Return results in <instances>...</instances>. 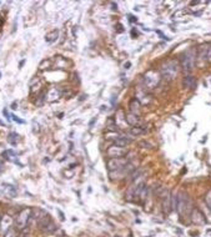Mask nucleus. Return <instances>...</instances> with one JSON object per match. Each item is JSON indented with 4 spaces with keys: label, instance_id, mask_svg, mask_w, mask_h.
Segmentation results:
<instances>
[{
    "label": "nucleus",
    "instance_id": "nucleus-1",
    "mask_svg": "<svg viewBox=\"0 0 211 237\" xmlns=\"http://www.w3.org/2000/svg\"><path fill=\"white\" fill-rule=\"evenodd\" d=\"M179 71H180V65L177 60H169L165 64H163L160 68L161 76L167 79V80H173L174 77H176Z\"/></svg>",
    "mask_w": 211,
    "mask_h": 237
},
{
    "label": "nucleus",
    "instance_id": "nucleus-2",
    "mask_svg": "<svg viewBox=\"0 0 211 237\" xmlns=\"http://www.w3.org/2000/svg\"><path fill=\"white\" fill-rule=\"evenodd\" d=\"M195 62H196V50L195 49H189L181 55V65H182V69L185 70V73L190 74L194 70Z\"/></svg>",
    "mask_w": 211,
    "mask_h": 237
},
{
    "label": "nucleus",
    "instance_id": "nucleus-3",
    "mask_svg": "<svg viewBox=\"0 0 211 237\" xmlns=\"http://www.w3.org/2000/svg\"><path fill=\"white\" fill-rule=\"evenodd\" d=\"M191 210V201L188 193L184 191H180L177 193V205H176V211L180 215H184L185 212H189Z\"/></svg>",
    "mask_w": 211,
    "mask_h": 237
},
{
    "label": "nucleus",
    "instance_id": "nucleus-4",
    "mask_svg": "<svg viewBox=\"0 0 211 237\" xmlns=\"http://www.w3.org/2000/svg\"><path fill=\"white\" fill-rule=\"evenodd\" d=\"M160 80H161V76H160L159 73H157L156 70H149L146 74L144 75V85H145V89H148V90L155 89L157 85H159Z\"/></svg>",
    "mask_w": 211,
    "mask_h": 237
},
{
    "label": "nucleus",
    "instance_id": "nucleus-5",
    "mask_svg": "<svg viewBox=\"0 0 211 237\" xmlns=\"http://www.w3.org/2000/svg\"><path fill=\"white\" fill-rule=\"evenodd\" d=\"M31 220H33V210L24 208L23 211H20V214L16 217V227L19 230H24Z\"/></svg>",
    "mask_w": 211,
    "mask_h": 237
},
{
    "label": "nucleus",
    "instance_id": "nucleus-6",
    "mask_svg": "<svg viewBox=\"0 0 211 237\" xmlns=\"http://www.w3.org/2000/svg\"><path fill=\"white\" fill-rule=\"evenodd\" d=\"M135 170V164L134 162H127L125 166H123L120 170L116 171H110V177L111 180H116V179H123L127 175H130L133 171Z\"/></svg>",
    "mask_w": 211,
    "mask_h": 237
},
{
    "label": "nucleus",
    "instance_id": "nucleus-7",
    "mask_svg": "<svg viewBox=\"0 0 211 237\" xmlns=\"http://www.w3.org/2000/svg\"><path fill=\"white\" fill-rule=\"evenodd\" d=\"M129 152L125 147H121V146H116V145H111L110 147H108L106 150V155L109 157H116V159H120V157H124L126 156Z\"/></svg>",
    "mask_w": 211,
    "mask_h": 237
},
{
    "label": "nucleus",
    "instance_id": "nucleus-8",
    "mask_svg": "<svg viewBox=\"0 0 211 237\" xmlns=\"http://www.w3.org/2000/svg\"><path fill=\"white\" fill-rule=\"evenodd\" d=\"M129 161L125 159V157H120V159H116V157H113L110 159L108 162H106V166H108V170L109 172L110 171H116V170H120L123 166H125Z\"/></svg>",
    "mask_w": 211,
    "mask_h": 237
},
{
    "label": "nucleus",
    "instance_id": "nucleus-9",
    "mask_svg": "<svg viewBox=\"0 0 211 237\" xmlns=\"http://www.w3.org/2000/svg\"><path fill=\"white\" fill-rule=\"evenodd\" d=\"M161 196H163V210L165 214H169L173 210V206H171V195L169 193L167 190H165Z\"/></svg>",
    "mask_w": 211,
    "mask_h": 237
},
{
    "label": "nucleus",
    "instance_id": "nucleus-10",
    "mask_svg": "<svg viewBox=\"0 0 211 237\" xmlns=\"http://www.w3.org/2000/svg\"><path fill=\"white\" fill-rule=\"evenodd\" d=\"M191 220L194 223H196V225H204V223L206 222V218L205 216L202 215V212L200 211V210H192V214H191Z\"/></svg>",
    "mask_w": 211,
    "mask_h": 237
},
{
    "label": "nucleus",
    "instance_id": "nucleus-11",
    "mask_svg": "<svg viewBox=\"0 0 211 237\" xmlns=\"http://www.w3.org/2000/svg\"><path fill=\"white\" fill-rule=\"evenodd\" d=\"M209 46L210 44H202L199 50L196 51V56L199 59V61H205L206 60V56H207V51H209Z\"/></svg>",
    "mask_w": 211,
    "mask_h": 237
},
{
    "label": "nucleus",
    "instance_id": "nucleus-12",
    "mask_svg": "<svg viewBox=\"0 0 211 237\" xmlns=\"http://www.w3.org/2000/svg\"><path fill=\"white\" fill-rule=\"evenodd\" d=\"M130 142H131V137L125 136V135H119L114 140V145H116V146H121V147H125L126 145H129Z\"/></svg>",
    "mask_w": 211,
    "mask_h": 237
},
{
    "label": "nucleus",
    "instance_id": "nucleus-13",
    "mask_svg": "<svg viewBox=\"0 0 211 237\" xmlns=\"http://www.w3.org/2000/svg\"><path fill=\"white\" fill-rule=\"evenodd\" d=\"M125 121L129 125H131V126H138L140 124V117L138 115H135V114L129 112V114L125 115Z\"/></svg>",
    "mask_w": 211,
    "mask_h": 237
},
{
    "label": "nucleus",
    "instance_id": "nucleus-14",
    "mask_svg": "<svg viewBox=\"0 0 211 237\" xmlns=\"http://www.w3.org/2000/svg\"><path fill=\"white\" fill-rule=\"evenodd\" d=\"M129 108H130V112L131 114H135V115L139 116L140 110H141V104L139 102L138 99H133V100H131L130 104H129Z\"/></svg>",
    "mask_w": 211,
    "mask_h": 237
},
{
    "label": "nucleus",
    "instance_id": "nucleus-15",
    "mask_svg": "<svg viewBox=\"0 0 211 237\" xmlns=\"http://www.w3.org/2000/svg\"><path fill=\"white\" fill-rule=\"evenodd\" d=\"M184 86L188 89H195L196 87V79L191 75H188L184 79Z\"/></svg>",
    "mask_w": 211,
    "mask_h": 237
},
{
    "label": "nucleus",
    "instance_id": "nucleus-16",
    "mask_svg": "<svg viewBox=\"0 0 211 237\" xmlns=\"http://www.w3.org/2000/svg\"><path fill=\"white\" fill-rule=\"evenodd\" d=\"M106 127H108L109 131H111V133H116V131H117V124H116L114 117H108V120H106Z\"/></svg>",
    "mask_w": 211,
    "mask_h": 237
},
{
    "label": "nucleus",
    "instance_id": "nucleus-17",
    "mask_svg": "<svg viewBox=\"0 0 211 237\" xmlns=\"http://www.w3.org/2000/svg\"><path fill=\"white\" fill-rule=\"evenodd\" d=\"M4 192L10 197V199H13V197L16 196V189H15L14 186H11V185H5Z\"/></svg>",
    "mask_w": 211,
    "mask_h": 237
},
{
    "label": "nucleus",
    "instance_id": "nucleus-18",
    "mask_svg": "<svg viewBox=\"0 0 211 237\" xmlns=\"http://www.w3.org/2000/svg\"><path fill=\"white\" fill-rule=\"evenodd\" d=\"M58 35H59V31H58V30H52L51 33H49V34L46 35L45 40H46L48 43H52V41H55V40H56Z\"/></svg>",
    "mask_w": 211,
    "mask_h": 237
},
{
    "label": "nucleus",
    "instance_id": "nucleus-19",
    "mask_svg": "<svg viewBox=\"0 0 211 237\" xmlns=\"http://www.w3.org/2000/svg\"><path fill=\"white\" fill-rule=\"evenodd\" d=\"M144 133H145V129H142L141 126H134V127H131V130H130V134L133 136H138V135H141Z\"/></svg>",
    "mask_w": 211,
    "mask_h": 237
},
{
    "label": "nucleus",
    "instance_id": "nucleus-20",
    "mask_svg": "<svg viewBox=\"0 0 211 237\" xmlns=\"http://www.w3.org/2000/svg\"><path fill=\"white\" fill-rule=\"evenodd\" d=\"M18 137H19V135H18L16 133H10V134H9V137H8V141H9L11 145H16Z\"/></svg>",
    "mask_w": 211,
    "mask_h": 237
},
{
    "label": "nucleus",
    "instance_id": "nucleus-21",
    "mask_svg": "<svg viewBox=\"0 0 211 237\" xmlns=\"http://www.w3.org/2000/svg\"><path fill=\"white\" fill-rule=\"evenodd\" d=\"M56 228H58V226L55 225V223L50 222L49 225H48V226H46V227H45V228H44L43 231H44V232H46V233H51V232H54V231H55Z\"/></svg>",
    "mask_w": 211,
    "mask_h": 237
},
{
    "label": "nucleus",
    "instance_id": "nucleus-22",
    "mask_svg": "<svg viewBox=\"0 0 211 237\" xmlns=\"http://www.w3.org/2000/svg\"><path fill=\"white\" fill-rule=\"evenodd\" d=\"M3 156H6L5 159H8V160H11V157H15L16 154H15L14 151H11V150H8V151L3 152Z\"/></svg>",
    "mask_w": 211,
    "mask_h": 237
},
{
    "label": "nucleus",
    "instance_id": "nucleus-23",
    "mask_svg": "<svg viewBox=\"0 0 211 237\" xmlns=\"http://www.w3.org/2000/svg\"><path fill=\"white\" fill-rule=\"evenodd\" d=\"M139 146L142 147V149H152V145L150 142H148V141H140Z\"/></svg>",
    "mask_w": 211,
    "mask_h": 237
},
{
    "label": "nucleus",
    "instance_id": "nucleus-24",
    "mask_svg": "<svg viewBox=\"0 0 211 237\" xmlns=\"http://www.w3.org/2000/svg\"><path fill=\"white\" fill-rule=\"evenodd\" d=\"M4 237H18V236H16V232H15L14 228H9V230L5 232Z\"/></svg>",
    "mask_w": 211,
    "mask_h": 237
},
{
    "label": "nucleus",
    "instance_id": "nucleus-25",
    "mask_svg": "<svg viewBox=\"0 0 211 237\" xmlns=\"http://www.w3.org/2000/svg\"><path fill=\"white\" fill-rule=\"evenodd\" d=\"M205 201H206L207 206L211 208V190L207 192V195H206V197H205Z\"/></svg>",
    "mask_w": 211,
    "mask_h": 237
},
{
    "label": "nucleus",
    "instance_id": "nucleus-26",
    "mask_svg": "<svg viewBox=\"0 0 211 237\" xmlns=\"http://www.w3.org/2000/svg\"><path fill=\"white\" fill-rule=\"evenodd\" d=\"M18 237H30V233H29V230H26V228H24V230H21V233L18 236Z\"/></svg>",
    "mask_w": 211,
    "mask_h": 237
},
{
    "label": "nucleus",
    "instance_id": "nucleus-27",
    "mask_svg": "<svg viewBox=\"0 0 211 237\" xmlns=\"http://www.w3.org/2000/svg\"><path fill=\"white\" fill-rule=\"evenodd\" d=\"M11 117H13V120H14V121H16L18 124H23L24 121L21 120V118H19L18 116H15V115H11Z\"/></svg>",
    "mask_w": 211,
    "mask_h": 237
},
{
    "label": "nucleus",
    "instance_id": "nucleus-28",
    "mask_svg": "<svg viewBox=\"0 0 211 237\" xmlns=\"http://www.w3.org/2000/svg\"><path fill=\"white\" fill-rule=\"evenodd\" d=\"M206 61L211 62V45L209 46V51H207V56H206Z\"/></svg>",
    "mask_w": 211,
    "mask_h": 237
},
{
    "label": "nucleus",
    "instance_id": "nucleus-29",
    "mask_svg": "<svg viewBox=\"0 0 211 237\" xmlns=\"http://www.w3.org/2000/svg\"><path fill=\"white\" fill-rule=\"evenodd\" d=\"M3 114H4V116H5L6 118H8V120H10V115H9V112H8V110H6V109H4Z\"/></svg>",
    "mask_w": 211,
    "mask_h": 237
},
{
    "label": "nucleus",
    "instance_id": "nucleus-30",
    "mask_svg": "<svg viewBox=\"0 0 211 237\" xmlns=\"http://www.w3.org/2000/svg\"><path fill=\"white\" fill-rule=\"evenodd\" d=\"M0 171H3V164L0 162Z\"/></svg>",
    "mask_w": 211,
    "mask_h": 237
},
{
    "label": "nucleus",
    "instance_id": "nucleus-31",
    "mask_svg": "<svg viewBox=\"0 0 211 237\" xmlns=\"http://www.w3.org/2000/svg\"><path fill=\"white\" fill-rule=\"evenodd\" d=\"M0 125H4V124H3V121H2V120H0Z\"/></svg>",
    "mask_w": 211,
    "mask_h": 237
},
{
    "label": "nucleus",
    "instance_id": "nucleus-32",
    "mask_svg": "<svg viewBox=\"0 0 211 237\" xmlns=\"http://www.w3.org/2000/svg\"><path fill=\"white\" fill-rule=\"evenodd\" d=\"M0 223H2V217H0Z\"/></svg>",
    "mask_w": 211,
    "mask_h": 237
}]
</instances>
